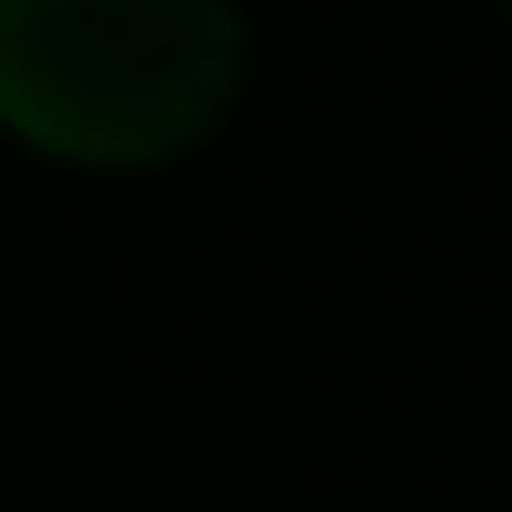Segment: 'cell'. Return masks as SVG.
<instances>
[{"mask_svg": "<svg viewBox=\"0 0 512 512\" xmlns=\"http://www.w3.org/2000/svg\"><path fill=\"white\" fill-rule=\"evenodd\" d=\"M245 94L233 0H0V128L47 163H140L198 152Z\"/></svg>", "mask_w": 512, "mask_h": 512, "instance_id": "cell-1", "label": "cell"}, {"mask_svg": "<svg viewBox=\"0 0 512 512\" xmlns=\"http://www.w3.org/2000/svg\"><path fill=\"white\" fill-rule=\"evenodd\" d=\"M489 12H501V24H512V0H489Z\"/></svg>", "mask_w": 512, "mask_h": 512, "instance_id": "cell-2", "label": "cell"}]
</instances>
